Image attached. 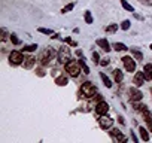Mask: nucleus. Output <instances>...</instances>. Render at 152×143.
Masks as SVG:
<instances>
[{"instance_id":"obj_1","label":"nucleus","mask_w":152,"mask_h":143,"mask_svg":"<svg viewBox=\"0 0 152 143\" xmlns=\"http://www.w3.org/2000/svg\"><path fill=\"white\" fill-rule=\"evenodd\" d=\"M95 93H97V88L91 82H84L82 86H80V95L85 98H91Z\"/></svg>"},{"instance_id":"obj_2","label":"nucleus","mask_w":152,"mask_h":143,"mask_svg":"<svg viewBox=\"0 0 152 143\" xmlns=\"http://www.w3.org/2000/svg\"><path fill=\"white\" fill-rule=\"evenodd\" d=\"M66 72L69 75H72V76H78L79 75V72H80V64L79 63H76V61H69V63H66Z\"/></svg>"},{"instance_id":"obj_3","label":"nucleus","mask_w":152,"mask_h":143,"mask_svg":"<svg viewBox=\"0 0 152 143\" xmlns=\"http://www.w3.org/2000/svg\"><path fill=\"white\" fill-rule=\"evenodd\" d=\"M22 60H24L22 54H21V52H18V51L11 52V55H9V63H11V64H14V66L21 64V63H22Z\"/></svg>"},{"instance_id":"obj_4","label":"nucleus","mask_w":152,"mask_h":143,"mask_svg":"<svg viewBox=\"0 0 152 143\" xmlns=\"http://www.w3.org/2000/svg\"><path fill=\"white\" fill-rule=\"evenodd\" d=\"M70 61V52L67 48H60L58 52V63L60 64H66V63Z\"/></svg>"},{"instance_id":"obj_5","label":"nucleus","mask_w":152,"mask_h":143,"mask_svg":"<svg viewBox=\"0 0 152 143\" xmlns=\"http://www.w3.org/2000/svg\"><path fill=\"white\" fill-rule=\"evenodd\" d=\"M122 63H124L125 69H127V72H134L136 70V61H134L133 57H124Z\"/></svg>"},{"instance_id":"obj_6","label":"nucleus","mask_w":152,"mask_h":143,"mask_svg":"<svg viewBox=\"0 0 152 143\" xmlns=\"http://www.w3.org/2000/svg\"><path fill=\"white\" fill-rule=\"evenodd\" d=\"M98 124H100V127H102L103 130H107V128H110L112 125H113V119H110L109 116L102 115V118L98 119Z\"/></svg>"},{"instance_id":"obj_7","label":"nucleus","mask_w":152,"mask_h":143,"mask_svg":"<svg viewBox=\"0 0 152 143\" xmlns=\"http://www.w3.org/2000/svg\"><path fill=\"white\" fill-rule=\"evenodd\" d=\"M52 54H54V52H52V49H45V51L40 54V58H39V60H40V63H42L43 66L49 63V60L52 58Z\"/></svg>"},{"instance_id":"obj_8","label":"nucleus","mask_w":152,"mask_h":143,"mask_svg":"<svg viewBox=\"0 0 152 143\" xmlns=\"http://www.w3.org/2000/svg\"><path fill=\"white\" fill-rule=\"evenodd\" d=\"M130 100L131 101H139V100H142V97H143V94L139 91L137 88H130Z\"/></svg>"},{"instance_id":"obj_9","label":"nucleus","mask_w":152,"mask_h":143,"mask_svg":"<svg viewBox=\"0 0 152 143\" xmlns=\"http://www.w3.org/2000/svg\"><path fill=\"white\" fill-rule=\"evenodd\" d=\"M107 110H109V104L104 103V101H100V103L95 106V112L100 115V116H102V115H106Z\"/></svg>"},{"instance_id":"obj_10","label":"nucleus","mask_w":152,"mask_h":143,"mask_svg":"<svg viewBox=\"0 0 152 143\" xmlns=\"http://www.w3.org/2000/svg\"><path fill=\"white\" fill-rule=\"evenodd\" d=\"M145 73L143 72H137L136 73V76H134V84H136L137 86H142L143 85V82H145Z\"/></svg>"},{"instance_id":"obj_11","label":"nucleus","mask_w":152,"mask_h":143,"mask_svg":"<svg viewBox=\"0 0 152 143\" xmlns=\"http://www.w3.org/2000/svg\"><path fill=\"white\" fill-rule=\"evenodd\" d=\"M97 45H98L102 49H104L106 52L110 51V45H109V42H107L106 39H98V40H97Z\"/></svg>"},{"instance_id":"obj_12","label":"nucleus","mask_w":152,"mask_h":143,"mask_svg":"<svg viewBox=\"0 0 152 143\" xmlns=\"http://www.w3.org/2000/svg\"><path fill=\"white\" fill-rule=\"evenodd\" d=\"M143 116H145V121H146V124H148V127H149V130L152 131V113L146 109L145 112H143Z\"/></svg>"},{"instance_id":"obj_13","label":"nucleus","mask_w":152,"mask_h":143,"mask_svg":"<svg viewBox=\"0 0 152 143\" xmlns=\"http://www.w3.org/2000/svg\"><path fill=\"white\" fill-rule=\"evenodd\" d=\"M110 134L113 136V139H115V140H118V142H119V140H121V142H127V139H125V137L122 136V134L119 133V130H112V131H110Z\"/></svg>"},{"instance_id":"obj_14","label":"nucleus","mask_w":152,"mask_h":143,"mask_svg":"<svg viewBox=\"0 0 152 143\" xmlns=\"http://www.w3.org/2000/svg\"><path fill=\"white\" fill-rule=\"evenodd\" d=\"M34 61H36V58H33V57L24 58V67H25V69H31L33 64H34Z\"/></svg>"},{"instance_id":"obj_15","label":"nucleus","mask_w":152,"mask_h":143,"mask_svg":"<svg viewBox=\"0 0 152 143\" xmlns=\"http://www.w3.org/2000/svg\"><path fill=\"white\" fill-rule=\"evenodd\" d=\"M143 73H145V78L146 79H152V64H146L145 66V72H143Z\"/></svg>"},{"instance_id":"obj_16","label":"nucleus","mask_w":152,"mask_h":143,"mask_svg":"<svg viewBox=\"0 0 152 143\" xmlns=\"http://www.w3.org/2000/svg\"><path fill=\"white\" fill-rule=\"evenodd\" d=\"M139 131H140V137L145 140V142H148L149 140V134H148V130L146 128H143V127H140L139 128Z\"/></svg>"},{"instance_id":"obj_17","label":"nucleus","mask_w":152,"mask_h":143,"mask_svg":"<svg viewBox=\"0 0 152 143\" xmlns=\"http://www.w3.org/2000/svg\"><path fill=\"white\" fill-rule=\"evenodd\" d=\"M113 76H115V80H116V82H121V80L124 79L122 72H121V70H118V69H116V70H113Z\"/></svg>"},{"instance_id":"obj_18","label":"nucleus","mask_w":152,"mask_h":143,"mask_svg":"<svg viewBox=\"0 0 152 143\" xmlns=\"http://www.w3.org/2000/svg\"><path fill=\"white\" fill-rule=\"evenodd\" d=\"M55 84H57V85H60V86H64V85H67V78H64V76H60V78H57V79H55Z\"/></svg>"},{"instance_id":"obj_19","label":"nucleus","mask_w":152,"mask_h":143,"mask_svg":"<svg viewBox=\"0 0 152 143\" xmlns=\"http://www.w3.org/2000/svg\"><path fill=\"white\" fill-rule=\"evenodd\" d=\"M100 78H102V80H103V84H104V86H107V88H110L112 86V84H110V79L107 78L104 73H102L100 75Z\"/></svg>"},{"instance_id":"obj_20","label":"nucleus","mask_w":152,"mask_h":143,"mask_svg":"<svg viewBox=\"0 0 152 143\" xmlns=\"http://www.w3.org/2000/svg\"><path fill=\"white\" fill-rule=\"evenodd\" d=\"M131 54L136 57V60H143V54L140 51H137L136 48H131Z\"/></svg>"},{"instance_id":"obj_21","label":"nucleus","mask_w":152,"mask_h":143,"mask_svg":"<svg viewBox=\"0 0 152 143\" xmlns=\"http://www.w3.org/2000/svg\"><path fill=\"white\" fill-rule=\"evenodd\" d=\"M113 48L116 49V51H125V49H128L127 46H125L124 43H119V42H116V43H113Z\"/></svg>"},{"instance_id":"obj_22","label":"nucleus","mask_w":152,"mask_h":143,"mask_svg":"<svg viewBox=\"0 0 152 143\" xmlns=\"http://www.w3.org/2000/svg\"><path fill=\"white\" fill-rule=\"evenodd\" d=\"M121 5H122V7H124V9H127V11H130V12H133V11H134V7H133L128 2H125V0H121Z\"/></svg>"},{"instance_id":"obj_23","label":"nucleus","mask_w":152,"mask_h":143,"mask_svg":"<svg viewBox=\"0 0 152 143\" xmlns=\"http://www.w3.org/2000/svg\"><path fill=\"white\" fill-rule=\"evenodd\" d=\"M79 64H80V67H82V69H84V73H87V75H88V73H89V69H88V66L85 64V61H84V58H80V60H79Z\"/></svg>"},{"instance_id":"obj_24","label":"nucleus","mask_w":152,"mask_h":143,"mask_svg":"<svg viewBox=\"0 0 152 143\" xmlns=\"http://www.w3.org/2000/svg\"><path fill=\"white\" fill-rule=\"evenodd\" d=\"M73 7H75V5H73V3H69L67 6H64V7L61 9V14H67V12H69V11H72Z\"/></svg>"},{"instance_id":"obj_25","label":"nucleus","mask_w":152,"mask_h":143,"mask_svg":"<svg viewBox=\"0 0 152 143\" xmlns=\"http://www.w3.org/2000/svg\"><path fill=\"white\" fill-rule=\"evenodd\" d=\"M85 22H87V24H91V22H93V16H91V12H88V11L85 12Z\"/></svg>"},{"instance_id":"obj_26","label":"nucleus","mask_w":152,"mask_h":143,"mask_svg":"<svg viewBox=\"0 0 152 143\" xmlns=\"http://www.w3.org/2000/svg\"><path fill=\"white\" fill-rule=\"evenodd\" d=\"M118 30V25L116 24H112V25H109V27H106V31H110V33H113V31H116Z\"/></svg>"},{"instance_id":"obj_27","label":"nucleus","mask_w":152,"mask_h":143,"mask_svg":"<svg viewBox=\"0 0 152 143\" xmlns=\"http://www.w3.org/2000/svg\"><path fill=\"white\" fill-rule=\"evenodd\" d=\"M36 48H37V45H29V46H24V51H29V52H31V51H36Z\"/></svg>"},{"instance_id":"obj_28","label":"nucleus","mask_w":152,"mask_h":143,"mask_svg":"<svg viewBox=\"0 0 152 143\" xmlns=\"http://www.w3.org/2000/svg\"><path fill=\"white\" fill-rule=\"evenodd\" d=\"M121 29H122V30H128V29H130V21L125 20V21L121 24Z\"/></svg>"},{"instance_id":"obj_29","label":"nucleus","mask_w":152,"mask_h":143,"mask_svg":"<svg viewBox=\"0 0 152 143\" xmlns=\"http://www.w3.org/2000/svg\"><path fill=\"white\" fill-rule=\"evenodd\" d=\"M39 31L43 33V34H52V30H51V29H42V27H40Z\"/></svg>"},{"instance_id":"obj_30","label":"nucleus","mask_w":152,"mask_h":143,"mask_svg":"<svg viewBox=\"0 0 152 143\" xmlns=\"http://www.w3.org/2000/svg\"><path fill=\"white\" fill-rule=\"evenodd\" d=\"M98 60H100V55H98V54L97 52H93V61L95 63V64H97V63H100V61H98Z\"/></svg>"},{"instance_id":"obj_31","label":"nucleus","mask_w":152,"mask_h":143,"mask_svg":"<svg viewBox=\"0 0 152 143\" xmlns=\"http://www.w3.org/2000/svg\"><path fill=\"white\" fill-rule=\"evenodd\" d=\"M11 40H12V43H15V45L20 43V40H18V37H16V34H11Z\"/></svg>"},{"instance_id":"obj_32","label":"nucleus","mask_w":152,"mask_h":143,"mask_svg":"<svg viewBox=\"0 0 152 143\" xmlns=\"http://www.w3.org/2000/svg\"><path fill=\"white\" fill-rule=\"evenodd\" d=\"M66 42H67V43L70 45V46H76V45H78V43H76L75 40H72L70 37H67V39H66Z\"/></svg>"},{"instance_id":"obj_33","label":"nucleus","mask_w":152,"mask_h":143,"mask_svg":"<svg viewBox=\"0 0 152 143\" xmlns=\"http://www.w3.org/2000/svg\"><path fill=\"white\" fill-rule=\"evenodd\" d=\"M100 64H102L103 67H106L107 64H109V60H103V61H100Z\"/></svg>"},{"instance_id":"obj_34","label":"nucleus","mask_w":152,"mask_h":143,"mask_svg":"<svg viewBox=\"0 0 152 143\" xmlns=\"http://www.w3.org/2000/svg\"><path fill=\"white\" fill-rule=\"evenodd\" d=\"M151 49H152V45H151Z\"/></svg>"}]
</instances>
